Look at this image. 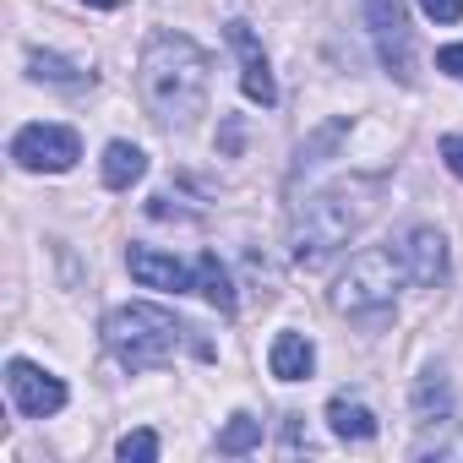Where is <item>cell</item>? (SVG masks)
<instances>
[{"mask_svg":"<svg viewBox=\"0 0 463 463\" xmlns=\"http://www.w3.org/2000/svg\"><path fill=\"white\" fill-rule=\"evenodd\" d=\"M207 82H213V61L196 39L185 33H153L142 50V99L153 109V120L164 126H191L207 104Z\"/></svg>","mask_w":463,"mask_h":463,"instance_id":"6da1fadb","label":"cell"},{"mask_svg":"<svg viewBox=\"0 0 463 463\" xmlns=\"http://www.w3.org/2000/svg\"><path fill=\"white\" fill-rule=\"evenodd\" d=\"M185 322L164 306H115L104 317V344L126 371H153L185 344Z\"/></svg>","mask_w":463,"mask_h":463,"instance_id":"7a4b0ae2","label":"cell"},{"mask_svg":"<svg viewBox=\"0 0 463 463\" xmlns=\"http://www.w3.org/2000/svg\"><path fill=\"white\" fill-rule=\"evenodd\" d=\"M365 207H354L344 191H322L300 207L295 218V262L300 268H322L338 246H349V235L360 229Z\"/></svg>","mask_w":463,"mask_h":463,"instance_id":"3957f363","label":"cell"},{"mask_svg":"<svg viewBox=\"0 0 463 463\" xmlns=\"http://www.w3.org/2000/svg\"><path fill=\"white\" fill-rule=\"evenodd\" d=\"M398 279H403V262H398L392 251L371 246V251H360V257L349 262V273L338 279L333 306H338L344 317H371V311H387V306H392V295H398Z\"/></svg>","mask_w":463,"mask_h":463,"instance_id":"277c9868","label":"cell"},{"mask_svg":"<svg viewBox=\"0 0 463 463\" xmlns=\"http://www.w3.org/2000/svg\"><path fill=\"white\" fill-rule=\"evenodd\" d=\"M12 158H17V169H33V175H66L77 158H82V142H77V131L71 126H23L17 137H12Z\"/></svg>","mask_w":463,"mask_h":463,"instance_id":"5b68a950","label":"cell"},{"mask_svg":"<svg viewBox=\"0 0 463 463\" xmlns=\"http://www.w3.org/2000/svg\"><path fill=\"white\" fill-rule=\"evenodd\" d=\"M360 6H365V23H371V39H376L382 66H387L398 82H414V55H409V6H403V0H360Z\"/></svg>","mask_w":463,"mask_h":463,"instance_id":"8992f818","label":"cell"},{"mask_svg":"<svg viewBox=\"0 0 463 463\" xmlns=\"http://www.w3.org/2000/svg\"><path fill=\"white\" fill-rule=\"evenodd\" d=\"M6 387H12V398H17V409L28 420H50V414L66 409V382L50 376V371H39L33 360H12L6 365Z\"/></svg>","mask_w":463,"mask_h":463,"instance_id":"52a82bcc","label":"cell"},{"mask_svg":"<svg viewBox=\"0 0 463 463\" xmlns=\"http://www.w3.org/2000/svg\"><path fill=\"white\" fill-rule=\"evenodd\" d=\"M223 33H229V44H235V55H241V88H246V99L262 104V109H273V104H279V82H273L268 55H262V39H257L251 23H241V17L229 23Z\"/></svg>","mask_w":463,"mask_h":463,"instance_id":"ba28073f","label":"cell"},{"mask_svg":"<svg viewBox=\"0 0 463 463\" xmlns=\"http://www.w3.org/2000/svg\"><path fill=\"white\" fill-rule=\"evenodd\" d=\"M398 262H403V273H409L414 284L436 289V284L447 279V241L436 235L430 223H420V229H409V235L398 241Z\"/></svg>","mask_w":463,"mask_h":463,"instance_id":"9c48e42d","label":"cell"},{"mask_svg":"<svg viewBox=\"0 0 463 463\" xmlns=\"http://www.w3.org/2000/svg\"><path fill=\"white\" fill-rule=\"evenodd\" d=\"M126 268H131V279H137L142 289H164V295H180V289H191V279H196V273H185L169 251H153V246H131V251H126Z\"/></svg>","mask_w":463,"mask_h":463,"instance_id":"30bf717a","label":"cell"},{"mask_svg":"<svg viewBox=\"0 0 463 463\" xmlns=\"http://www.w3.org/2000/svg\"><path fill=\"white\" fill-rule=\"evenodd\" d=\"M311 365H317V349H311L306 333H279V338H273V349H268V371H273L279 382H306Z\"/></svg>","mask_w":463,"mask_h":463,"instance_id":"8fae6325","label":"cell"},{"mask_svg":"<svg viewBox=\"0 0 463 463\" xmlns=\"http://www.w3.org/2000/svg\"><path fill=\"white\" fill-rule=\"evenodd\" d=\"M142 175H147V153L137 142H109L104 147V185L109 191H131Z\"/></svg>","mask_w":463,"mask_h":463,"instance_id":"7c38bea8","label":"cell"},{"mask_svg":"<svg viewBox=\"0 0 463 463\" xmlns=\"http://www.w3.org/2000/svg\"><path fill=\"white\" fill-rule=\"evenodd\" d=\"M414 414H420V425H441V420H452V387H447L441 371H425V376L414 382Z\"/></svg>","mask_w":463,"mask_h":463,"instance_id":"4fadbf2b","label":"cell"},{"mask_svg":"<svg viewBox=\"0 0 463 463\" xmlns=\"http://www.w3.org/2000/svg\"><path fill=\"white\" fill-rule=\"evenodd\" d=\"M327 425H333V436H344V441H371V436H376V414H371L365 403L344 398V392L327 403Z\"/></svg>","mask_w":463,"mask_h":463,"instance_id":"5bb4252c","label":"cell"},{"mask_svg":"<svg viewBox=\"0 0 463 463\" xmlns=\"http://www.w3.org/2000/svg\"><path fill=\"white\" fill-rule=\"evenodd\" d=\"M196 289H202L223 317L235 311V279H229V268L218 262V251H202V257H196Z\"/></svg>","mask_w":463,"mask_h":463,"instance_id":"9a60e30c","label":"cell"},{"mask_svg":"<svg viewBox=\"0 0 463 463\" xmlns=\"http://www.w3.org/2000/svg\"><path fill=\"white\" fill-rule=\"evenodd\" d=\"M28 66H33V77H39V82H55V88H71V93L93 82V71H77L71 61H61V55H44V50H33V55H28Z\"/></svg>","mask_w":463,"mask_h":463,"instance_id":"2e32d148","label":"cell"},{"mask_svg":"<svg viewBox=\"0 0 463 463\" xmlns=\"http://www.w3.org/2000/svg\"><path fill=\"white\" fill-rule=\"evenodd\" d=\"M251 447H262V420H257V414H235V420L218 430V452H223V458H241V452H251Z\"/></svg>","mask_w":463,"mask_h":463,"instance_id":"e0dca14e","label":"cell"},{"mask_svg":"<svg viewBox=\"0 0 463 463\" xmlns=\"http://www.w3.org/2000/svg\"><path fill=\"white\" fill-rule=\"evenodd\" d=\"M120 463H153L158 458V436L153 430H131V436H120Z\"/></svg>","mask_w":463,"mask_h":463,"instance_id":"ac0fdd59","label":"cell"},{"mask_svg":"<svg viewBox=\"0 0 463 463\" xmlns=\"http://www.w3.org/2000/svg\"><path fill=\"white\" fill-rule=\"evenodd\" d=\"M420 12H425L430 23H458V17H463V0H420Z\"/></svg>","mask_w":463,"mask_h":463,"instance_id":"d6986e66","label":"cell"},{"mask_svg":"<svg viewBox=\"0 0 463 463\" xmlns=\"http://www.w3.org/2000/svg\"><path fill=\"white\" fill-rule=\"evenodd\" d=\"M436 66H441L447 77H458V82H463V44H447V50L436 55Z\"/></svg>","mask_w":463,"mask_h":463,"instance_id":"ffe728a7","label":"cell"},{"mask_svg":"<svg viewBox=\"0 0 463 463\" xmlns=\"http://www.w3.org/2000/svg\"><path fill=\"white\" fill-rule=\"evenodd\" d=\"M441 158H447V169L463 180V137H441Z\"/></svg>","mask_w":463,"mask_h":463,"instance_id":"44dd1931","label":"cell"},{"mask_svg":"<svg viewBox=\"0 0 463 463\" xmlns=\"http://www.w3.org/2000/svg\"><path fill=\"white\" fill-rule=\"evenodd\" d=\"M88 6H120V0H88Z\"/></svg>","mask_w":463,"mask_h":463,"instance_id":"7402d4cb","label":"cell"}]
</instances>
